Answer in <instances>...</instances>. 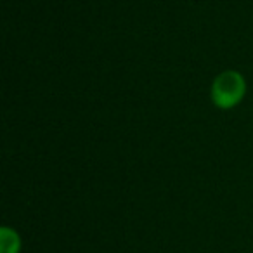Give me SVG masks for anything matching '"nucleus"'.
Returning <instances> with one entry per match:
<instances>
[{
  "label": "nucleus",
  "instance_id": "nucleus-1",
  "mask_svg": "<svg viewBox=\"0 0 253 253\" xmlns=\"http://www.w3.org/2000/svg\"><path fill=\"white\" fill-rule=\"evenodd\" d=\"M245 90V78L236 71H225L215 78L211 87V99L220 109H231L238 102H241Z\"/></svg>",
  "mask_w": 253,
  "mask_h": 253
},
{
  "label": "nucleus",
  "instance_id": "nucleus-2",
  "mask_svg": "<svg viewBox=\"0 0 253 253\" xmlns=\"http://www.w3.org/2000/svg\"><path fill=\"white\" fill-rule=\"evenodd\" d=\"M21 252V238L14 229L4 227L0 229V253H19Z\"/></svg>",
  "mask_w": 253,
  "mask_h": 253
}]
</instances>
